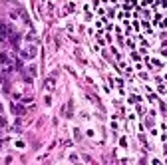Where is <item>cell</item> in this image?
<instances>
[{
  "label": "cell",
  "mask_w": 167,
  "mask_h": 165,
  "mask_svg": "<svg viewBox=\"0 0 167 165\" xmlns=\"http://www.w3.org/2000/svg\"><path fill=\"white\" fill-rule=\"evenodd\" d=\"M12 110H14V112H16V114H24V108H20V106H14V108H12Z\"/></svg>",
  "instance_id": "obj_1"
},
{
  "label": "cell",
  "mask_w": 167,
  "mask_h": 165,
  "mask_svg": "<svg viewBox=\"0 0 167 165\" xmlns=\"http://www.w3.org/2000/svg\"><path fill=\"white\" fill-rule=\"evenodd\" d=\"M2 125H4V120H2V118H0V127H2Z\"/></svg>",
  "instance_id": "obj_2"
}]
</instances>
